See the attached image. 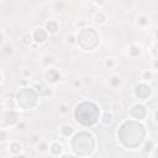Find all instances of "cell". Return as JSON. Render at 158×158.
<instances>
[{
	"label": "cell",
	"mask_w": 158,
	"mask_h": 158,
	"mask_svg": "<svg viewBox=\"0 0 158 158\" xmlns=\"http://www.w3.org/2000/svg\"><path fill=\"white\" fill-rule=\"evenodd\" d=\"M64 43H65L67 46H69V47L74 46V44H75V35H73V33L67 35V36L64 37Z\"/></svg>",
	"instance_id": "29"
},
{
	"label": "cell",
	"mask_w": 158,
	"mask_h": 158,
	"mask_svg": "<svg viewBox=\"0 0 158 158\" xmlns=\"http://www.w3.org/2000/svg\"><path fill=\"white\" fill-rule=\"evenodd\" d=\"M16 105L22 110H32L38 105L40 94L32 86H21L15 93Z\"/></svg>",
	"instance_id": "3"
},
{
	"label": "cell",
	"mask_w": 158,
	"mask_h": 158,
	"mask_svg": "<svg viewBox=\"0 0 158 158\" xmlns=\"http://www.w3.org/2000/svg\"><path fill=\"white\" fill-rule=\"evenodd\" d=\"M151 53H152L153 58H157V57H158V53H157V41H156V40H154V41L152 42V44H151Z\"/></svg>",
	"instance_id": "35"
},
{
	"label": "cell",
	"mask_w": 158,
	"mask_h": 158,
	"mask_svg": "<svg viewBox=\"0 0 158 158\" xmlns=\"http://www.w3.org/2000/svg\"><path fill=\"white\" fill-rule=\"evenodd\" d=\"M42 138H41V136H40V133H37V132H32V133H30V136H28V143H31V144H36L37 142H40Z\"/></svg>",
	"instance_id": "28"
},
{
	"label": "cell",
	"mask_w": 158,
	"mask_h": 158,
	"mask_svg": "<svg viewBox=\"0 0 158 158\" xmlns=\"http://www.w3.org/2000/svg\"><path fill=\"white\" fill-rule=\"evenodd\" d=\"M33 88L40 94V96H42L44 99H52L53 95H54V90L51 86H47V85H43V84H35Z\"/></svg>",
	"instance_id": "10"
},
{
	"label": "cell",
	"mask_w": 158,
	"mask_h": 158,
	"mask_svg": "<svg viewBox=\"0 0 158 158\" xmlns=\"http://www.w3.org/2000/svg\"><path fill=\"white\" fill-rule=\"evenodd\" d=\"M104 65H105L106 69H112V68H115V65H116V60H115L114 58H106V59L104 60Z\"/></svg>",
	"instance_id": "31"
},
{
	"label": "cell",
	"mask_w": 158,
	"mask_h": 158,
	"mask_svg": "<svg viewBox=\"0 0 158 158\" xmlns=\"http://www.w3.org/2000/svg\"><path fill=\"white\" fill-rule=\"evenodd\" d=\"M88 41H89V46H90V51H94L99 42H100V36L99 33L95 31V28L93 27H83L79 28L78 35L75 36V43L83 49V51H88Z\"/></svg>",
	"instance_id": "4"
},
{
	"label": "cell",
	"mask_w": 158,
	"mask_h": 158,
	"mask_svg": "<svg viewBox=\"0 0 158 158\" xmlns=\"http://www.w3.org/2000/svg\"><path fill=\"white\" fill-rule=\"evenodd\" d=\"M43 78H44V80H46L48 84L56 85V84H58V83L60 81L62 74H60V72H59L57 68H51V67H49V68H47V69L44 70Z\"/></svg>",
	"instance_id": "8"
},
{
	"label": "cell",
	"mask_w": 158,
	"mask_h": 158,
	"mask_svg": "<svg viewBox=\"0 0 158 158\" xmlns=\"http://www.w3.org/2000/svg\"><path fill=\"white\" fill-rule=\"evenodd\" d=\"M100 114L101 111H100L99 105L95 104L94 101H88V100L77 104L74 109L75 121L83 127L94 126L99 121Z\"/></svg>",
	"instance_id": "1"
},
{
	"label": "cell",
	"mask_w": 158,
	"mask_h": 158,
	"mask_svg": "<svg viewBox=\"0 0 158 158\" xmlns=\"http://www.w3.org/2000/svg\"><path fill=\"white\" fill-rule=\"evenodd\" d=\"M15 127H16L17 130H23V128L26 127V122H25V121H21V120H20V121H19V122L16 123V126H15Z\"/></svg>",
	"instance_id": "39"
},
{
	"label": "cell",
	"mask_w": 158,
	"mask_h": 158,
	"mask_svg": "<svg viewBox=\"0 0 158 158\" xmlns=\"http://www.w3.org/2000/svg\"><path fill=\"white\" fill-rule=\"evenodd\" d=\"M136 23H137L138 26H141V27H146V26H148V23H149V17H148L147 15H144V14H141V15L137 16Z\"/></svg>",
	"instance_id": "23"
},
{
	"label": "cell",
	"mask_w": 158,
	"mask_h": 158,
	"mask_svg": "<svg viewBox=\"0 0 158 158\" xmlns=\"http://www.w3.org/2000/svg\"><path fill=\"white\" fill-rule=\"evenodd\" d=\"M132 93H133V95H135L136 99L144 101V100H147V99H149V98L152 96L153 90H152V88L148 85V83L142 81V83H138V84H136V85L133 86Z\"/></svg>",
	"instance_id": "5"
},
{
	"label": "cell",
	"mask_w": 158,
	"mask_h": 158,
	"mask_svg": "<svg viewBox=\"0 0 158 158\" xmlns=\"http://www.w3.org/2000/svg\"><path fill=\"white\" fill-rule=\"evenodd\" d=\"M90 1L96 6H104L105 5V0H90Z\"/></svg>",
	"instance_id": "40"
},
{
	"label": "cell",
	"mask_w": 158,
	"mask_h": 158,
	"mask_svg": "<svg viewBox=\"0 0 158 158\" xmlns=\"http://www.w3.org/2000/svg\"><path fill=\"white\" fill-rule=\"evenodd\" d=\"M70 146L74 151V156H85L84 151H86V156H90L95 148V137L86 131L77 132L72 136Z\"/></svg>",
	"instance_id": "2"
},
{
	"label": "cell",
	"mask_w": 158,
	"mask_h": 158,
	"mask_svg": "<svg viewBox=\"0 0 158 158\" xmlns=\"http://www.w3.org/2000/svg\"><path fill=\"white\" fill-rule=\"evenodd\" d=\"M2 120H4L5 126L11 127V126H16V123L21 120V117H20V114L15 109H6L2 112Z\"/></svg>",
	"instance_id": "7"
},
{
	"label": "cell",
	"mask_w": 158,
	"mask_h": 158,
	"mask_svg": "<svg viewBox=\"0 0 158 158\" xmlns=\"http://www.w3.org/2000/svg\"><path fill=\"white\" fill-rule=\"evenodd\" d=\"M122 110H123V104H122L120 100H114V101L110 104V111H111L114 115L121 114Z\"/></svg>",
	"instance_id": "20"
},
{
	"label": "cell",
	"mask_w": 158,
	"mask_h": 158,
	"mask_svg": "<svg viewBox=\"0 0 158 158\" xmlns=\"http://www.w3.org/2000/svg\"><path fill=\"white\" fill-rule=\"evenodd\" d=\"M94 22L96 25H105L106 21H107V17H106V14L102 11V10H99L94 14V17H93Z\"/></svg>",
	"instance_id": "18"
},
{
	"label": "cell",
	"mask_w": 158,
	"mask_h": 158,
	"mask_svg": "<svg viewBox=\"0 0 158 158\" xmlns=\"http://www.w3.org/2000/svg\"><path fill=\"white\" fill-rule=\"evenodd\" d=\"M142 53V49H141V46L137 44V43H131L128 46V51H127V54L130 58H137L139 57Z\"/></svg>",
	"instance_id": "17"
},
{
	"label": "cell",
	"mask_w": 158,
	"mask_h": 158,
	"mask_svg": "<svg viewBox=\"0 0 158 158\" xmlns=\"http://www.w3.org/2000/svg\"><path fill=\"white\" fill-rule=\"evenodd\" d=\"M152 121H153V123H154V125L157 123V110H154V111H153V116H152Z\"/></svg>",
	"instance_id": "42"
},
{
	"label": "cell",
	"mask_w": 158,
	"mask_h": 158,
	"mask_svg": "<svg viewBox=\"0 0 158 158\" xmlns=\"http://www.w3.org/2000/svg\"><path fill=\"white\" fill-rule=\"evenodd\" d=\"M128 115L133 120H137V121H142L147 117L148 115V111H147V107L141 104V102H136L133 105H131L130 107V111H128Z\"/></svg>",
	"instance_id": "6"
},
{
	"label": "cell",
	"mask_w": 158,
	"mask_h": 158,
	"mask_svg": "<svg viewBox=\"0 0 158 158\" xmlns=\"http://www.w3.org/2000/svg\"><path fill=\"white\" fill-rule=\"evenodd\" d=\"M59 133H60L64 138H70V137L75 133V128H74V126L70 125V123H63V125H60V127H59Z\"/></svg>",
	"instance_id": "14"
},
{
	"label": "cell",
	"mask_w": 158,
	"mask_h": 158,
	"mask_svg": "<svg viewBox=\"0 0 158 158\" xmlns=\"http://www.w3.org/2000/svg\"><path fill=\"white\" fill-rule=\"evenodd\" d=\"M156 149V143H154V141H152V139H148V141H146L144 142V146H143V152H146V153H152L153 151Z\"/></svg>",
	"instance_id": "27"
},
{
	"label": "cell",
	"mask_w": 158,
	"mask_h": 158,
	"mask_svg": "<svg viewBox=\"0 0 158 158\" xmlns=\"http://www.w3.org/2000/svg\"><path fill=\"white\" fill-rule=\"evenodd\" d=\"M85 25H86V22H85V21H78V22L75 23V27L83 28V27H85Z\"/></svg>",
	"instance_id": "41"
},
{
	"label": "cell",
	"mask_w": 158,
	"mask_h": 158,
	"mask_svg": "<svg viewBox=\"0 0 158 158\" xmlns=\"http://www.w3.org/2000/svg\"><path fill=\"white\" fill-rule=\"evenodd\" d=\"M6 148L9 149L10 154L15 157V156H17V154L23 149V146H22V143H21V142H19V141H11V142H9V143H7Z\"/></svg>",
	"instance_id": "15"
},
{
	"label": "cell",
	"mask_w": 158,
	"mask_h": 158,
	"mask_svg": "<svg viewBox=\"0 0 158 158\" xmlns=\"http://www.w3.org/2000/svg\"><path fill=\"white\" fill-rule=\"evenodd\" d=\"M80 79H81V81H83V84L84 85H88V84H90L91 83V77L90 75H83V77H80Z\"/></svg>",
	"instance_id": "37"
},
{
	"label": "cell",
	"mask_w": 158,
	"mask_h": 158,
	"mask_svg": "<svg viewBox=\"0 0 158 158\" xmlns=\"http://www.w3.org/2000/svg\"><path fill=\"white\" fill-rule=\"evenodd\" d=\"M40 62H41V64H42L44 68H49V67L54 63V57H53L52 54H49V53H44V54L41 56Z\"/></svg>",
	"instance_id": "19"
},
{
	"label": "cell",
	"mask_w": 158,
	"mask_h": 158,
	"mask_svg": "<svg viewBox=\"0 0 158 158\" xmlns=\"http://www.w3.org/2000/svg\"><path fill=\"white\" fill-rule=\"evenodd\" d=\"M16 106L17 105H16V99H15L14 94H9V96L5 100V107L6 109H15Z\"/></svg>",
	"instance_id": "24"
},
{
	"label": "cell",
	"mask_w": 158,
	"mask_h": 158,
	"mask_svg": "<svg viewBox=\"0 0 158 158\" xmlns=\"http://www.w3.org/2000/svg\"><path fill=\"white\" fill-rule=\"evenodd\" d=\"M58 111H59V114H68V112H69V105H68L67 102L60 104V105L58 106Z\"/></svg>",
	"instance_id": "33"
},
{
	"label": "cell",
	"mask_w": 158,
	"mask_h": 158,
	"mask_svg": "<svg viewBox=\"0 0 158 158\" xmlns=\"http://www.w3.org/2000/svg\"><path fill=\"white\" fill-rule=\"evenodd\" d=\"M31 36H32L33 42L41 46V44H43L44 42H47V40H48V36H49V35L47 33V31L44 30V27L38 26V27H35V28L32 30Z\"/></svg>",
	"instance_id": "9"
},
{
	"label": "cell",
	"mask_w": 158,
	"mask_h": 158,
	"mask_svg": "<svg viewBox=\"0 0 158 158\" xmlns=\"http://www.w3.org/2000/svg\"><path fill=\"white\" fill-rule=\"evenodd\" d=\"M44 30L47 31V33H48L49 36L57 35L58 31H59V23H58V21L54 20V19L47 20V21L44 22Z\"/></svg>",
	"instance_id": "11"
},
{
	"label": "cell",
	"mask_w": 158,
	"mask_h": 158,
	"mask_svg": "<svg viewBox=\"0 0 158 158\" xmlns=\"http://www.w3.org/2000/svg\"><path fill=\"white\" fill-rule=\"evenodd\" d=\"M152 70L154 73L158 70V59L157 58H153V60H152Z\"/></svg>",
	"instance_id": "38"
},
{
	"label": "cell",
	"mask_w": 158,
	"mask_h": 158,
	"mask_svg": "<svg viewBox=\"0 0 158 158\" xmlns=\"http://www.w3.org/2000/svg\"><path fill=\"white\" fill-rule=\"evenodd\" d=\"M81 86H84V84H83V81H81L80 78H77V79L73 80V83H72V88L73 89L79 90V89H81Z\"/></svg>",
	"instance_id": "32"
},
{
	"label": "cell",
	"mask_w": 158,
	"mask_h": 158,
	"mask_svg": "<svg viewBox=\"0 0 158 158\" xmlns=\"http://www.w3.org/2000/svg\"><path fill=\"white\" fill-rule=\"evenodd\" d=\"M2 52L5 54H12L14 53V46L10 44V43H6L4 47H2Z\"/></svg>",
	"instance_id": "34"
},
{
	"label": "cell",
	"mask_w": 158,
	"mask_h": 158,
	"mask_svg": "<svg viewBox=\"0 0 158 158\" xmlns=\"http://www.w3.org/2000/svg\"><path fill=\"white\" fill-rule=\"evenodd\" d=\"M7 141H9V131L6 128H0V146L4 147L7 143Z\"/></svg>",
	"instance_id": "26"
},
{
	"label": "cell",
	"mask_w": 158,
	"mask_h": 158,
	"mask_svg": "<svg viewBox=\"0 0 158 158\" xmlns=\"http://www.w3.org/2000/svg\"><path fill=\"white\" fill-rule=\"evenodd\" d=\"M33 43V40H32V36H31V33H25L23 36H22V38H21V44L23 46V47H26V48H30V46Z\"/></svg>",
	"instance_id": "25"
},
{
	"label": "cell",
	"mask_w": 158,
	"mask_h": 158,
	"mask_svg": "<svg viewBox=\"0 0 158 158\" xmlns=\"http://www.w3.org/2000/svg\"><path fill=\"white\" fill-rule=\"evenodd\" d=\"M65 9H67V5H65V2H64L63 0L56 1V4H54V10H56L57 12H63Z\"/></svg>",
	"instance_id": "30"
},
{
	"label": "cell",
	"mask_w": 158,
	"mask_h": 158,
	"mask_svg": "<svg viewBox=\"0 0 158 158\" xmlns=\"http://www.w3.org/2000/svg\"><path fill=\"white\" fill-rule=\"evenodd\" d=\"M63 149H64V147H63V144H62L59 141H53V142H51V143H49V147H48V152H49V154L53 156V157H59V156L63 153Z\"/></svg>",
	"instance_id": "12"
},
{
	"label": "cell",
	"mask_w": 158,
	"mask_h": 158,
	"mask_svg": "<svg viewBox=\"0 0 158 158\" xmlns=\"http://www.w3.org/2000/svg\"><path fill=\"white\" fill-rule=\"evenodd\" d=\"M99 118H100V122H101L102 125H105V126H110V125H112L114 121H115V115L109 110V111H104V112H101Z\"/></svg>",
	"instance_id": "16"
},
{
	"label": "cell",
	"mask_w": 158,
	"mask_h": 158,
	"mask_svg": "<svg viewBox=\"0 0 158 158\" xmlns=\"http://www.w3.org/2000/svg\"><path fill=\"white\" fill-rule=\"evenodd\" d=\"M1 79H2V75H1V72H0V83H1Z\"/></svg>",
	"instance_id": "45"
},
{
	"label": "cell",
	"mask_w": 158,
	"mask_h": 158,
	"mask_svg": "<svg viewBox=\"0 0 158 158\" xmlns=\"http://www.w3.org/2000/svg\"><path fill=\"white\" fill-rule=\"evenodd\" d=\"M154 74H156V73H154L152 69H144V70H142V73H141V79H142L144 83H149V81L153 80Z\"/></svg>",
	"instance_id": "21"
},
{
	"label": "cell",
	"mask_w": 158,
	"mask_h": 158,
	"mask_svg": "<svg viewBox=\"0 0 158 158\" xmlns=\"http://www.w3.org/2000/svg\"><path fill=\"white\" fill-rule=\"evenodd\" d=\"M4 38H5V35H4V32H2V31H0V43H2Z\"/></svg>",
	"instance_id": "44"
},
{
	"label": "cell",
	"mask_w": 158,
	"mask_h": 158,
	"mask_svg": "<svg viewBox=\"0 0 158 158\" xmlns=\"http://www.w3.org/2000/svg\"><path fill=\"white\" fill-rule=\"evenodd\" d=\"M38 47H40V44H37V43H35V42H33V43L30 46V48H31V49H33V51H36Z\"/></svg>",
	"instance_id": "43"
},
{
	"label": "cell",
	"mask_w": 158,
	"mask_h": 158,
	"mask_svg": "<svg viewBox=\"0 0 158 158\" xmlns=\"http://www.w3.org/2000/svg\"><path fill=\"white\" fill-rule=\"evenodd\" d=\"M35 147H36V151L38 152V153H47L48 152V147H49V144H48V142L46 141V139H41L40 142H37L36 144H35Z\"/></svg>",
	"instance_id": "22"
},
{
	"label": "cell",
	"mask_w": 158,
	"mask_h": 158,
	"mask_svg": "<svg viewBox=\"0 0 158 158\" xmlns=\"http://www.w3.org/2000/svg\"><path fill=\"white\" fill-rule=\"evenodd\" d=\"M122 83H123L122 78H121L120 75H117V74H112V75H110V77L107 78V84H109V86H110L111 89H114V90L120 89L121 85H122Z\"/></svg>",
	"instance_id": "13"
},
{
	"label": "cell",
	"mask_w": 158,
	"mask_h": 158,
	"mask_svg": "<svg viewBox=\"0 0 158 158\" xmlns=\"http://www.w3.org/2000/svg\"><path fill=\"white\" fill-rule=\"evenodd\" d=\"M21 74H22V77H23V78L30 79V78H31V75H32V72H31L28 68H23V69L21 70Z\"/></svg>",
	"instance_id": "36"
}]
</instances>
